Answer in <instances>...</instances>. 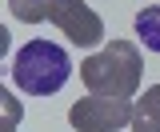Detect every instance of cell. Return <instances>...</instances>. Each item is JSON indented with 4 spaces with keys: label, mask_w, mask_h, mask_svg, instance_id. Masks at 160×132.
Masks as SVG:
<instances>
[{
    "label": "cell",
    "mask_w": 160,
    "mask_h": 132,
    "mask_svg": "<svg viewBox=\"0 0 160 132\" xmlns=\"http://www.w3.org/2000/svg\"><path fill=\"white\" fill-rule=\"evenodd\" d=\"M80 80L92 96L132 100L144 84V56L132 40H108L96 56L80 60Z\"/></svg>",
    "instance_id": "cell-1"
},
{
    "label": "cell",
    "mask_w": 160,
    "mask_h": 132,
    "mask_svg": "<svg viewBox=\"0 0 160 132\" xmlns=\"http://www.w3.org/2000/svg\"><path fill=\"white\" fill-rule=\"evenodd\" d=\"M68 76H72V60L52 40H28L12 56V80H16L20 92H28V96L60 92L68 84Z\"/></svg>",
    "instance_id": "cell-2"
},
{
    "label": "cell",
    "mask_w": 160,
    "mask_h": 132,
    "mask_svg": "<svg viewBox=\"0 0 160 132\" xmlns=\"http://www.w3.org/2000/svg\"><path fill=\"white\" fill-rule=\"evenodd\" d=\"M68 124L76 132H116L124 124H132V104L116 100V96H84L68 108Z\"/></svg>",
    "instance_id": "cell-3"
},
{
    "label": "cell",
    "mask_w": 160,
    "mask_h": 132,
    "mask_svg": "<svg viewBox=\"0 0 160 132\" xmlns=\"http://www.w3.org/2000/svg\"><path fill=\"white\" fill-rule=\"evenodd\" d=\"M48 20H52L76 48H92V44L104 40V20H100V12L88 8L84 0H52V16Z\"/></svg>",
    "instance_id": "cell-4"
},
{
    "label": "cell",
    "mask_w": 160,
    "mask_h": 132,
    "mask_svg": "<svg viewBox=\"0 0 160 132\" xmlns=\"http://www.w3.org/2000/svg\"><path fill=\"white\" fill-rule=\"evenodd\" d=\"M132 132H160V84L144 88L136 104H132Z\"/></svg>",
    "instance_id": "cell-5"
},
{
    "label": "cell",
    "mask_w": 160,
    "mask_h": 132,
    "mask_svg": "<svg viewBox=\"0 0 160 132\" xmlns=\"http://www.w3.org/2000/svg\"><path fill=\"white\" fill-rule=\"evenodd\" d=\"M136 36L144 40L148 52H160V4H148L136 12Z\"/></svg>",
    "instance_id": "cell-6"
},
{
    "label": "cell",
    "mask_w": 160,
    "mask_h": 132,
    "mask_svg": "<svg viewBox=\"0 0 160 132\" xmlns=\"http://www.w3.org/2000/svg\"><path fill=\"white\" fill-rule=\"evenodd\" d=\"M8 12L20 24H44L52 16V0H8Z\"/></svg>",
    "instance_id": "cell-7"
},
{
    "label": "cell",
    "mask_w": 160,
    "mask_h": 132,
    "mask_svg": "<svg viewBox=\"0 0 160 132\" xmlns=\"http://www.w3.org/2000/svg\"><path fill=\"white\" fill-rule=\"evenodd\" d=\"M4 132H12V124H20V104H12V92L4 88Z\"/></svg>",
    "instance_id": "cell-8"
}]
</instances>
